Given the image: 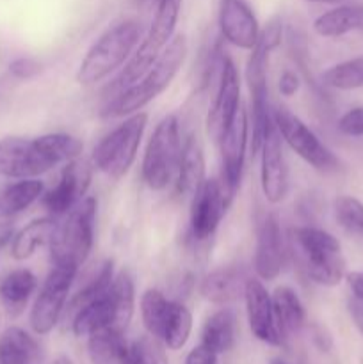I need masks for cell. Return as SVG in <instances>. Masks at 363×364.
I'll use <instances>...</instances> for the list:
<instances>
[{"label":"cell","mask_w":363,"mask_h":364,"mask_svg":"<svg viewBox=\"0 0 363 364\" xmlns=\"http://www.w3.org/2000/svg\"><path fill=\"white\" fill-rule=\"evenodd\" d=\"M187 52L189 46L185 36H174L157 57L152 68L135 84L114 95V98L102 110V116L114 119V117H128L135 112H141L148 103L159 98L169 87L180 68L184 66Z\"/></svg>","instance_id":"obj_1"},{"label":"cell","mask_w":363,"mask_h":364,"mask_svg":"<svg viewBox=\"0 0 363 364\" xmlns=\"http://www.w3.org/2000/svg\"><path fill=\"white\" fill-rule=\"evenodd\" d=\"M135 309V284L128 270L116 272L109 287L71 311V331L88 338L102 329L127 331Z\"/></svg>","instance_id":"obj_2"},{"label":"cell","mask_w":363,"mask_h":364,"mask_svg":"<svg viewBox=\"0 0 363 364\" xmlns=\"http://www.w3.org/2000/svg\"><path fill=\"white\" fill-rule=\"evenodd\" d=\"M292 249L302 272L320 287H337L345 277V258L342 245L326 230L298 226L292 230Z\"/></svg>","instance_id":"obj_3"},{"label":"cell","mask_w":363,"mask_h":364,"mask_svg":"<svg viewBox=\"0 0 363 364\" xmlns=\"http://www.w3.org/2000/svg\"><path fill=\"white\" fill-rule=\"evenodd\" d=\"M141 39V25L135 20L117 21L91 45L77 70L80 85H95L120 70L132 57Z\"/></svg>","instance_id":"obj_4"},{"label":"cell","mask_w":363,"mask_h":364,"mask_svg":"<svg viewBox=\"0 0 363 364\" xmlns=\"http://www.w3.org/2000/svg\"><path fill=\"white\" fill-rule=\"evenodd\" d=\"M96 199L85 196L73 210L60 217L50 238L52 265H70L80 269L95 245Z\"/></svg>","instance_id":"obj_5"},{"label":"cell","mask_w":363,"mask_h":364,"mask_svg":"<svg viewBox=\"0 0 363 364\" xmlns=\"http://www.w3.org/2000/svg\"><path fill=\"white\" fill-rule=\"evenodd\" d=\"M148 127V114L135 112L100 139L91 155L93 167L112 180H120L137 159L142 135Z\"/></svg>","instance_id":"obj_6"},{"label":"cell","mask_w":363,"mask_h":364,"mask_svg":"<svg viewBox=\"0 0 363 364\" xmlns=\"http://www.w3.org/2000/svg\"><path fill=\"white\" fill-rule=\"evenodd\" d=\"M182 142L184 139L180 135L178 117L173 114L164 116L149 135L141 164L142 181L149 191H164L174 181L180 162Z\"/></svg>","instance_id":"obj_7"},{"label":"cell","mask_w":363,"mask_h":364,"mask_svg":"<svg viewBox=\"0 0 363 364\" xmlns=\"http://www.w3.org/2000/svg\"><path fill=\"white\" fill-rule=\"evenodd\" d=\"M77 274L78 269L75 267L52 265V270L36 295L31 316H28V322L36 334L45 336L56 329L70 301V291L77 279Z\"/></svg>","instance_id":"obj_8"},{"label":"cell","mask_w":363,"mask_h":364,"mask_svg":"<svg viewBox=\"0 0 363 364\" xmlns=\"http://www.w3.org/2000/svg\"><path fill=\"white\" fill-rule=\"evenodd\" d=\"M274 123H276V128L285 144L299 159L305 160L308 166H312L317 171H324V173L338 169L340 162H338L337 155L290 109H287V107L274 109Z\"/></svg>","instance_id":"obj_9"},{"label":"cell","mask_w":363,"mask_h":364,"mask_svg":"<svg viewBox=\"0 0 363 364\" xmlns=\"http://www.w3.org/2000/svg\"><path fill=\"white\" fill-rule=\"evenodd\" d=\"M57 166L43 135L0 141V174L7 178H38Z\"/></svg>","instance_id":"obj_10"},{"label":"cell","mask_w":363,"mask_h":364,"mask_svg":"<svg viewBox=\"0 0 363 364\" xmlns=\"http://www.w3.org/2000/svg\"><path fill=\"white\" fill-rule=\"evenodd\" d=\"M269 55L270 52L256 45L251 50L248 66H246V82H248L249 96H251V148L255 153H258L263 139L274 127V110L270 109L269 84H267Z\"/></svg>","instance_id":"obj_11"},{"label":"cell","mask_w":363,"mask_h":364,"mask_svg":"<svg viewBox=\"0 0 363 364\" xmlns=\"http://www.w3.org/2000/svg\"><path fill=\"white\" fill-rule=\"evenodd\" d=\"M249 142V116L248 110L241 105L237 116L233 117L230 127L223 134V137L217 141L221 153V176L219 181L223 185V191L226 199L233 201L235 192L241 185L242 173H244L246 151H248Z\"/></svg>","instance_id":"obj_12"},{"label":"cell","mask_w":363,"mask_h":364,"mask_svg":"<svg viewBox=\"0 0 363 364\" xmlns=\"http://www.w3.org/2000/svg\"><path fill=\"white\" fill-rule=\"evenodd\" d=\"M230 201L223 191L219 178H206L191 198L189 235L194 242H206L219 228Z\"/></svg>","instance_id":"obj_13"},{"label":"cell","mask_w":363,"mask_h":364,"mask_svg":"<svg viewBox=\"0 0 363 364\" xmlns=\"http://www.w3.org/2000/svg\"><path fill=\"white\" fill-rule=\"evenodd\" d=\"M241 109V75L228 55H223L217 78L216 96L206 116V132L212 141H219Z\"/></svg>","instance_id":"obj_14"},{"label":"cell","mask_w":363,"mask_h":364,"mask_svg":"<svg viewBox=\"0 0 363 364\" xmlns=\"http://www.w3.org/2000/svg\"><path fill=\"white\" fill-rule=\"evenodd\" d=\"M93 180V167L80 156L64 164L57 183L41 196V203L52 217L66 215L88 194Z\"/></svg>","instance_id":"obj_15"},{"label":"cell","mask_w":363,"mask_h":364,"mask_svg":"<svg viewBox=\"0 0 363 364\" xmlns=\"http://www.w3.org/2000/svg\"><path fill=\"white\" fill-rule=\"evenodd\" d=\"M285 263H287V249H285L280 215L276 212H269L256 226L253 269L258 279L274 281L283 272Z\"/></svg>","instance_id":"obj_16"},{"label":"cell","mask_w":363,"mask_h":364,"mask_svg":"<svg viewBox=\"0 0 363 364\" xmlns=\"http://www.w3.org/2000/svg\"><path fill=\"white\" fill-rule=\"evenodd\" d=\"M260 187L262 194L270 205H278L288 194V166L283 153V139L278 132L276 123L260 146Z\"/></svg>","instance_id":"obj_17"},{"label":"cell","mask_w":363,"mask_h":364,"mask_svg":"<svg viewBox=\"0 0 363 364\" xmlns=\"http://www.w3.org/2000/svg\"><path fill=\"white\" fill-rule=\"evenodd\" d=\"M242 297H244L246 315H248V323L253 336L270 347L283 345V340L278 333L276 320H274L273 297L267 291L263 281L258 277H248Z\"/></svg>","instance_id":"obj_18"},{"label":"cell","mask_w":363,"mask_h":364,"mask_svg":"<svg viewBox=\"0 0 363 364\" xmlns=\"http://www.w3.org/2000/svg\"><path fill=\"white\" fill-rule=\"evenodd\" d=\"M219 31L221 38L235 48L251 52L258 43V20L246 0H221Z\"/></svg>","instance_id":"obj_19"},{"label":"cell","mask_w":363,"mask_h":364,"mask_svg":"<svg viewBox=\"0 0 363 364\" xmlns=\"http://www.w3.org/2000/svg\"><path fill=\"white\" fill-rule=\"evenodd\" d=\"M205 167V151L199 137L196 134H189L182 142L180 162L174 176V187L180 198L191 199L198 192L203 181L206 180Z\"/></svg>","instance_id":"obj_20"},{"label":"cell","mask_w":363,"mask_h":364,"mask_svg":"<svg viewBox=\"0 0 363 364\" xmlns=\"http://www.w3.org/2000/svg\"><path fill=\"white\" fill-rule=\"evenodd\" d=\"M270 297H273L278 333H280L281 340L287 341L288 338L301 333L302 327L306 326L305 306L294 288L290 287H278Z\"/></svg>","instance_id":"obj_21"},{"label":"cell","mask_w":363,"mask_h":364,"mask_svg":"<svg viewBox=\"0 0 363 364\" xmlns=\"http://www.w3.org/2000/svg\"><path fill=\"white\" fill-rule=\"evenodd\" d=\"M248 277H244L237 267H223L206 274L199 283V294L205 301L212 304H228L244 294V287Z\"/></svg>","instance_id":"obj_22"},{"label":"cell","mask_w":363,"mask_h":364,"mask_svg":"<svg viewBox=\"0 0 363 364\" xmlns=\"http://www.w3.org/2000/svg\"><path fill=\"white\" fill-rule=\"evenodd\" d=\"M38 341L21 327H9L0 336V364H41Z\"/></svg>","instance_id":"obj_23"},{"label":"cell","mask_w":363,"mask_h":364,"mask_svg":"<svg viewBox=\"0 0 363 364\" xmlns=\"http://www.w3.org/2000/svg\"><path fill=\"white\" fill-rule=\"evenodd\" d=\"M313 31L322 38H340L354 31H363V6L345 4L326 11L313 21Z\"/></svg>","instance_id":"obj_24"},{"label":"cell","mask_w":363,"mask_h":364,"mask_svg":"<svg viewBox=\"0 0 363 364\" xmlns=\"http://www.w3.org/2000/svg\"><path fill=\"white\" fill-rule=\"evenodd\" d=\"M237 320L230 308H221L209 316L201 329V345L214 354H224L235 345Z\"/></svg>","instance_id":"obj_25"},{"label":"cell","mask_w":363,"mask_h":364,"mask_svg":"<svg viewBox=\"0 0 363 364\" xmlns=\"http://www.w3.org/2000/svg\"><path fill=\"white\" fill-rule=\"evenodd\" d=\"M57 220L56 217H39V219L31 220L25 224L20 231L13 237V244H11V255L18 262H25L34 252L38 251L41 245L50 244L53 231H56Z\"/></svg>","instance_id":"obj_26"},{"label":"cell","mask_w":363,"mask_h":364,"mask_svg":"<svg viewBox=\"0 0 363 364\" xmlns=\"http://www.w3.org/2000/svg\"><path fill=\"white\" fill-rule=\"evenodd\" d=\"M45 194V183L39 178H21L0 192V217H14L34 205Z\"/></svg>","instance_id":"obj_27"},{"label":"cell","mask_w":363,"mask_h":364,"mask_svg":"<svg viewBox=\"0 0 363 364\" xmlns=\"http://www.w3.org/2000/svg\"><path fill=\"white\" fill-rule=\"evenodd\" d=\"M38 290V277L28 269L11 270L0 281V299L9 311L20 313Z\"/></svg>","instance_id":"obj_28"},{"label":"cell","mask_w":363,"mask_h":364,"mask_svg":"<svg viewBox=\"0 0 363 364\" xmlns=\"http://www.w3.org/2000/svg\"><path fill=\"white\" fill-rule=\"evenodd\" d=\"M127 347L123 331L102 329L88 336V355L93 364H120Z\"/></svg>","instance_id":"obj_29"},{"label":"cell","mask_w":363,"mask_h":364,"mask_svg":"<svg viewBox=\"0 0 363 364\" xmlns=\"http://www.w3.org/2000/svg\"><path fill=\"white\" fill-rule=\"evenodd\" d=\"M192 333V313L184 302H171L169 315H167L166 326L162 331V341L169 350H180L187 345Z\"/></svg>","instance_id":"obj_30"},{"label":"cell","mask_w":363,"mask_h":364,"mask_svg":"<svg viewBox=\"0 0 363 364\" xmlns=\"http://www.w3.org/2000/svg\"><path fill=\"white\" fill-rule=\"evenodd\" d=\"M171 302L166 295L157 288H148L141 295V318L144 323V329L148 331L149 336L160 341L162 338L164 326H166L167 315H169Z\"/></svg>","instance_id":"obj_31"},{"label":"cell","mask_w":363,"mask_h":364,"mask_svg":"<svg viewBox=\"0 0 363 364\" xmlns=\"http://www.w3.org/2000/svg\"><path fill=\"white\" fill-rule=\"evenodd\" d=\"M322 85L338 91L363 87V55L327 68L322 73Z\"/></svg>","instance_id":"obj_32"},{"label":"cell","mask_w":363,"mask_h":364,"mask_svg":"<svg viewBox=\"0 0 363 364\" xmlns=\"http://www.w3.org/2000/svg\"><path fill=\"white\" fill-rule=\"evenodd\" d=\"M335 219L344 230L363 237V203L352 196L335 199Z\"/></svg>","instance_id":"obj_33"},{"label":"cell","mask_w":363,"mask_h":364,"mask_svg":"<svg viewBox=\"0 0 363 364\" xmlns=\"http://www.w3.org/2000/svg\"><path fill=\"white\" fill-rule=\"evenodd\" d=\"M283 41V21L280 16H274L267 21V25L263 28H260L258 43L256 45L263 46L267 52L273 53L278 46Z\"/></svg>","instance_id":"obj_34"},{"label":"cell","mask_w":363,"mask_h":364,"mask_svg":"<svg viewBox=\"0 0 363 364\" xmlns=\"http://www.w3.org/2000/svg\"><path fill=\"white\" fill-rule=\"evenodd\" d=\"M152 348L153 341L141 338L128 343L123 359L120 364H152Z\"/></svg>","instance_id":"obj_35"},{"label":"cell","mask_w":363,"mask_h":364,"mask_svg":"<svg viewBox=\"0 0 363 364\" xmlns=\"http://www.w3.org/2000/svg\"><path fill=\"white\" fill-rule=\"evenodd\" d=\"M338 130L347 137H363V107L347 110L338 119Z\"/></svg>","instance_id":"obj_36"},{"label":"cell","mask_w":363,"mask_h":364,"mask_svg":"<svg viewBox=\"0 0 363 364\" xmlns=\"http://www.w3.org/2000/svg\"><path fill=\"white\" fill-rule=\"evenodd\" d=\"M9 71L13 77L20 78V80H31L41 73V64L32 57H20L9 64Z\"/></svg>","instance_id":"obj_37"},{"label":"cell","mask_w":363,"mask_h":364,"mask_svg":"<svg viewBox=\"0 0 363 364\" xmlns=\"http://www.w3.org/2000/svg\"><path fill=\"white\" fill-rule=\"evenodd\" d=\"M299 87H301V78H299V73H295V71L285 70L280 75V78H278V91L285 98H292L299 91Z\"/></svg>","instance_id":"obj_38"},{"label":"cell","mask_w":363,"mask_h":364,"mask_svg":"<svg viewBox=\"0 0 363 364\" xmlns=\"http://www.w3.org/2000/svg\"><path fill=\"white\" fill-rule=\"evenodd\" d=\"M185 364H217V354L203 347L201 343L192 348L185 358Z\"/></svg>","instance_id":"obj_39"},{"label":"cell","mask_w":363,"mask_h":364,"mask_svg":"<svg viewBox=\"0 0 363 364\" xmlns=\"http://www.w3.org/2000/svg\"><path fill=\"white\" fill-rule=\"evenodd\" d=\"M345 279H347V284L356 301L363 304V272H349L345 274Z\"/></svg>","instance_id":"obj_40"},{"label":"cell","mask_w":363,"mask_h":364,"mask_svg":"<svg viewBox=\"0 0 363 364\" xmlns=\"http://www.w3.org/2000/svg\"><path fill=\"white\" fill-rule=\"evenodd\" d=\"M349 315H351L352 322L358 327L359 333L363 334V304L359 301H351L349 302Z\"/></svg>","instance_id":"obj_41"},{"label":"cell","mask_w":363,"mask_h":364,"mask_svg":"<svg viewBox=\"0 0 363 364\" xmlns=\"http://www.w3.org/2000/svg\"><path fill=\"white\" fill-rule=\"evenodd\" d=\"M152 364H167L166 354H164L162 347L159 345V341L153 338V348H152Z\"/></svg>","instance_id":"obj_42"},{"label":"cell","mask_w":363,"mask_h":364,"mask_svg":"<svg viewBox=\"0 0 363 364\" xmlns=\"http://www.w3.org/2000/svg\"><path fill=\"white\" fill-rule=\"evenodd\" d=\"M52 364H73V361H71L68 355H59V358H57Z\"/></svg>","instance_id":"obj_43"},{"label":"cell","mask_w":363,"mask_h":364,"mask_svg":"<svg viewBox=\"0 0 363 364\" xmlns=\"http://www.w3.org/2000/svg\"><path fill=\"white\" fill-rule=\"evenodd\" d=\"M320 2H326V4H338V2H344V0H320Z\"/></svg>","instance_id":"obj_44"},{"label":"cell","mask_w":363,"mask_h":364,"mask_svg":"<svg viewBox=\"0 0 363 364\" xmlns=\"http://www.w3.org/2000/svg\"><path fill=\"white\" fill-rule=\"evenodd\" d=\"M270 364H287V363H285V361H281V359H274V361L270 363Z\"/></svg>","instance_id":"obj_45"},{"label":"cell","mask_w":363,"mask_h":364,"mask_svg":"<svg viewBox=\"0 0 363 364\" xmlns=\"http://www.w3.org/2000/svg\"><path fill=\"white\" fill-rule=\"evenodd\" d=\"M306 2H320V0H306Z\"/></svg>","instance_id":"obj_46"}]
</instances>
